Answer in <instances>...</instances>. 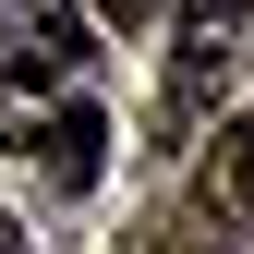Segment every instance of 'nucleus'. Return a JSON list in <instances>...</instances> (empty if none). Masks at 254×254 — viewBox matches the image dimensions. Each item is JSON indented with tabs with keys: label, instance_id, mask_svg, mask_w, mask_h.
I'll return each mask as SVG.
<instances>
[{
	"label": "nucleus",
	"instance_id": "f257e3e1",
	"mask_svg": "<svg viewBox=\"0 0 254 254\" xmlns=\"http://www.w3.org/2000/svg\"><path fill=\"white\" fill-rule=\"evenodd\" d=\"M242 49V0H182V97H206Z\"/></svg>",
	"mask_w": 254,
	"mask_h": 254
},
{
	"label": "nucleus",
	"instance_id": "f03ea898",
	"mask_svg": "<svg viewBox=\"0 0 254 254\" xmlns=\"http://www.w3.org/2000/svg\"><path fill=\"white\" fill-rule=\"evenodd\" d=\"M206 206H230V218H254V121H230V133L206 145Z\"/></svg>",
	"mask_w": 254,
	"mask_h": 254
},
{
	"label": "nucleus",
	"instance_id": "7ed1b4c3",
	"mask_svg": "<svg viewBox=\"0 0 254 254\" xmlns=\"http://www.w3.org/2000/svg\"><path fill=\"white\" fill-rule=\"evenodd\" d=\"M97 12H109V24H145V12H157V0H97Z\"/></svg>",
	"mask_w": 254,
	"mask_h": 254
}]
</instances>
